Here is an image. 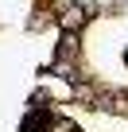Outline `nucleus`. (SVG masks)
<instances>
[{
  "mask_svg": "<svg viewBox=\"0 0 128 132\" xmlns=\"http://www.w3.org/2000/svg\"><path fill=\"white\" fill-rule=\"evenodd\" d=\"M89 16H93V12H82V8H66V12H62V27H66V31H70V27H82Z\"/></svg>",
  "mask_w": 128,
  "mask_h": 132,
  "instance_id": "f257e3e1",
  "label": "nucleus"
},
{
  "mask_svg": "<svg viewBox=\"0 0 128 132\" xmlns=\"http://www.w3.org/2000/svg\"><path fill=\"white\" fill-rule=\"evenodd\" d=\"M47 120H50L47 113H31V117L23 120V128H20V132H39V128H47Z\"/></svg>",
  "mask_w": 128,
  "mask_h": 132,
  "instance_id": "f03ea898",
  "label": "nucleus"
}]
</instances>
